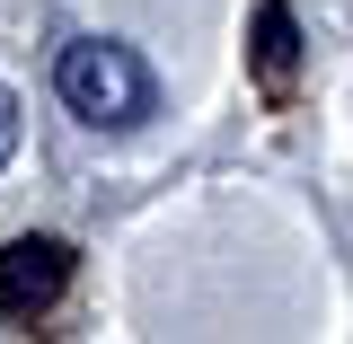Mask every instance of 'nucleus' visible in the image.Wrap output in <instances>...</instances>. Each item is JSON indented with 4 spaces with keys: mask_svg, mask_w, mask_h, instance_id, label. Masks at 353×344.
I'll list each match as a JSON object with an SVG mask.
<instances>
[{
    "mask_svg": "<svg viewBox=\"0 0 353 344\" xmlns=\"http://www.w3.org/2000/svg\"><path fill=\"white\" fill-rule=\"evenodd\" d=\"M53 88H62V106L97 132H124L150 115V62L115 36H80L62 44V62H53Z\"/></svg>",
    "mask_w": 353,
    "mask_h": 344,
    "instance_id": "nucleus-1",
    "label": "nucleus"
},
{
    "mask_svg": "<svg viewBox=\"0 0 353 344\" xmlns=\"http://www.w3.org/2000/svg\"><path fill=\"white\" fill-rule=\"evenodd\" d=\"M71 283V247L62 239H9L0 247V318H44Z\"/></svg>",
    "mask_w": 353,
    "mask_h": 344,
    "instance_id": "nucleus-2",
    "label": "nucleus"
},
{
    "mask_svg": "<svg viewBox=\"0 0 353 344\" xmlns=\"http://www.w3.org/2000/svg\"><path fill=\"white\" fill-rule=\"evenodd\" d=\"M256 62L274 71V80L301 62V27H292V9H283V0H265V9H256Z\"/></svg>",
    "mask_w": 353,
    "mask_h": 344,
    "instance_id": "nucleus-3",
    "label": "nucleus"
},
{
    "mask_svg": "<svg viewBox=\"0 0 353 344\" xmlns=\"http://www.w3.org/2000/svg\"><path fill=\"white\" fill-rule=\"evenodd\" d=\"M9 150H18V97L0 88V168H9Z\"/></svg>",
    "mask_w": 353,
    "mask_h": 344,
    "instance_id": "nucleus-4",
    "label": "nucleus"
}]
</instances>
